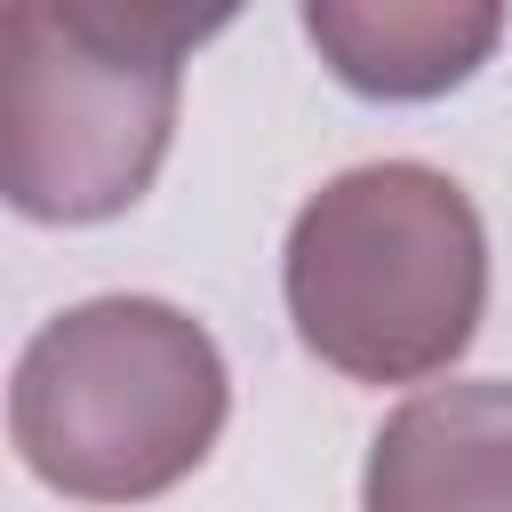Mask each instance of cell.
I'll list each match as a JSON object with an SVG mask.
<instances>
[{"instance_id": "3957f363", "label": "cell", "mask_w": 512, "mask_h": 512, "mask_svg": "<svg viewBox=\"0 0 512 512\" xmlns=\"http://www.w3.org/2000/svg\"><path fill=\"white\" fill-rule=\"evenodd\" d=\"M168 64H128L48 16V0H8L0 16V192L32 224H104L136 208L176 136Z\"/></svg>"}, {"instance_id": "5b68a950", "label": "cell", "mask_w": 512, "mask_h": 512, "mask_svg": "<svg viewBox=\"0 0 512 512\" xmlns=\"http://www.w3.org/2000/svg\"><path fill=\"white\" fill-rule=\"evenodd\" d=\"M368 512H456V504H512V384L472 376L416 392L384 416L360 480Z\"/></svg>"}, {"instance_id": "8992f818", "label": "cell", "mask_w": 512, "mask_h": 512, "mask_svg": "<svg viewBox=\"0 0 512 512\" xmlns=\"http://www.w3.org/2000/svg\"><path fill=\"white\" fill-rule=\"evenodd\" d=\"M248 0H48V16L128 64H168L184 72V56L200 40H216Z\"/></svg>"}, {"instance_id": "7a4b0ae2", "label": "cell", "mask_w": 512, "mask_h": 512, "mask_svg": "<svg viewBox=\"0 0 512 512\" xmlns=\"http://www.w3.org/2000/svg\"><path fill=\"white\" fill-rule=\"evenodd\" d=\"M232 376L216 336L160 296H96L56 312L8 376V440L32 480L128 504L160 496L216 448Z\"/></svg>"}, {"instance_id": "6da1fadb", "label": "cell", "mask_w": 512, "mask_h": 512, "mask_svg": "<svg viewBox=\"0 0 512 512\" xmlns=\"http://www.w3.org/2000/svg\"><path fill=\"white\" fill-rule=\"evenodd\" d=\"M280 288L312 360L352 384H416L480 328L488 232L456 176L424 160H368L296 208Z\"/></svg>"}, {"instance_id": "277c9868", "label": "cell", "mask_w": 512, "mask_h": 512, "mask_svg": "<svg viewBox=\"0 0 512 512\" xmlns=\"http://www.w3.org/2000/svg\"><path fill=\"white\" fill-rule=\"evenodd\" d=\"M304 32L352 96L432 104L496 56L504 0H304Z\"/></svg>"}]
</instances>
